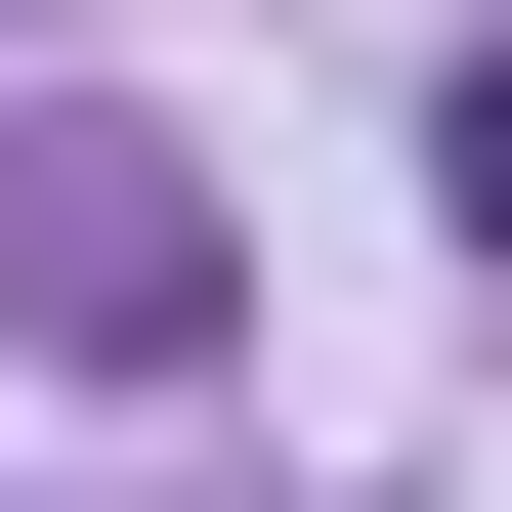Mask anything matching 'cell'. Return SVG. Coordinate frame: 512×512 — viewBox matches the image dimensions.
<instances>
[{"label":"cell","mask_w":512,"mask_h":512,"mask_svg":"<svg viewBox=\"0 0 512 512\" xmlns=\"http://www.w3.org/2000/svg\"><path fill=\"white\" fill-rule=\"evenodd\" d=\"M0 299H43V342H214V214H171L128 128H0Z\"/></svg>","instance_id":"1"},{"label":"cell","mask_w":512,"mask_h":512,"mask_svg":"<svg viewBox=\"0 0 512 512\" xmlns=\"http://www.w3.org/2000/svg\"><path fill=\"white\" fill-rule=\"evenodd\" d=\"M427 171H470V256H512V43H470V128H427Z\"/></svg>","instance_id":"2"}]
</instances>
